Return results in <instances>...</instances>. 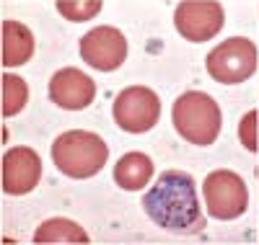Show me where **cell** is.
Returning a JSON list of instances; mask_svg holds the SVG:
<instances>
[{
  "label": "cell",
  "mask_w": 259,
  "mask_h": 245,
  "mask_svg": "<svg viewBox=\"0 0 259 245\" xmlns=\"http://www.w3.org/2000/svg\"><path fill=\"white\" fill-rule=\"evenodd\" d=\"M50 98L60 108L80 111V108L94 103V98H96V83H94V78H89L83 70L62 68L50 80Z\"/></svg>",
  "instance_id": "10"
},
{
  "label": "cell",
  "mask_w": 259,
  "mask_h": 245,
  "mask_svg": "<svg viewBox=\"0 0 259 245\" xmlns=\"http://www.w3.org/2000/svg\"><path fill=\"white\" fill-rule=\"evenodd\" d=\"M153 178V160L145 152H127L114 165V183L124 191H140Z\"/></svg>",
  "instance_id": "12"
},
{
  "label": "cell",
  "mask_w": 259,
  "mask_h": 245,
  "mask_svg": "<svg viewBox=\"0 0 259 245\" xmlns=\"http://www.w3.org/2000/svg\"><path fill=\"white\" fill-rule=\"evenodd\" d=\"M80 57L94 70L112 73L127 57V39L114 26H96L94 31L83 34L80 39Z\"/></svg>",
  "instance_id": "8"
},
{
  "label": "cell",
  "mask_w": 259,
  "mask_h": 245,
  "mask_svg": "<svg viewBox=\"0 0 259 245\" xmlns=\"http://www.w3.org/2000/svg\"><path fill=\"white\" fill-rule=\"evenodd\" d=\"M41 178V160L31 147H11L3 155V191L24 196L36 189Z\"/></svg>",
  "instance_id": "9"
},
{
  "label": "cell",
  "mask_w": 259,
  "mask_h": 245,
  "mask_svg": "<svg viewBox=\"0 0 259 245\" xmlns=\"http://www.w3.org/2000/svg\"><path fill=\"white\" fill-rule=\"evenodd\" d=\"M226 13L215 0H182L174 11V26L187 41H210L223 29Z\"/></svg>",
  "instance_id": "7"
},
{
  "label": "cell",
  "mask_w": 259,
  "mask_h": 245,
  "mask_svg": "<svg viewBox=\"0 0 259 245\" xmlns=\"http://www.w3.org/2000/svg\"><path fill=\"white\" fill-rule=\"evenodd\" d=\"M114 124L130 135H143L153 129L161 116V101L158 96L145 85H130L114 98L112 103Z\"/></svg>",
  "instance_id": "5"
},
{
  "label": "cell",
  "mask_w": 259,
  "mask_h": 245,
  "mask_svg": "<svg viewBox=\"0 0 259 245\" xmlns=\"http://www.w3.org/2000/svg\"><path fill=\"white\" fill-rule=\"evenodd\" d=\"M34 242L36 245H45V242H89V232L73 219L52 217V219H45L36 227Z\"/></svg>",
  "instance_id": "13"
},
{
  "label": "cell",
  "mask_w": 259,
  "mask_h": 245,
  "mask_svg": "<svg viewBox=\"0 0 259 245\" xmlns=\"http://www.w3.org/2000/svg\"><path fill=\"white\" fill-rule=\"evenodd\" d=\"M29 98V85L18 75H3V116H16L26 106Z\"/></svg>",
  "instance_id": "14"
},
{
  "label": "cell",
  "mask_w": 259,
  "mask_h": 245,
  "mask_svg": "<svg viewBox=\"0 0 259 245\" xmlns=\"http://www.w3.org/2000/svg\"><path fill=\"white\" fill-rule=\"evenodd\" d=\"M57 11L73 24H83L101 11V0H57Z\"/></svg>",
  "instance_id": "15"
},
{
  "label": "cell",
  "mask_w": 259,
  "mask_h": 245,
  "mask_svg": "<svg viewBox=\"0 0 259 245\" xmlns=\"http://www.w3.org/2000/svg\"><path fill=\"white\" fill-rule=\"evenodd\" d=\"M205 65L215 83L239 85L256 70V47L246 36H231L215 49H210Z\"/></svg>",
  "instance_id": "4"
},
{
  "label": "cell",
  "mask_w": 259,
  "mask_h": 245,
  "mask_svg": "<svg viewBox=\"0 0 259 245\" xmlns=\"http://www.w3.org/2000/svg\"><path fill=\"white\" fill-rule=\"evenodd\" d=\"M205 207L215 219H236L249 207V191L239 173L233 170H212L202 181Z\"/></svg>",
  "instance_id": "6"
},
{
  "label": "cell",
  "mask_w": 259,
  "mask_h": 245,
  "mask_svg": "<svg viewBox=\"0 0 259 245\" xmlns=\"http://www.w3.org/2000/svg\"><path fill=\"white\" fill-rule=\"evenodd\" d=\"M34 54V34L21 21L6 18L3 21V65L6 68H18L29 62Z\"/></svg>",
  "instance_id": "11"
},
{
  "label": "cell",
  "mask_w": 259,
  "mask_h": 245,
  "mask_svg": "<svg viewBox=\"0 0 259 245\" xmlns=\"http://www.w3.org/2000/svg\"><path fill=\"white\" fill-rule=\"evenodd\" d=\"M256 119H259L256 111H249V114L239 121V140L249 152H256V147H259L256 145Z\"/></svg>",
  "instance_id": "16"
},
{
  "label": "cell",
  "mask_w": 259,
  "mask_h": 245,
  "mask_svg": "<svg viewBox=\"0 0 259 245\" xmlns=\"http://www.w3.org/2000/svg\"><path fill=\"white\" fill-rule=\"evenodd\" d=\"M143 209L168 232H197L205 227L197 183L184 170H166L143 196Z\"/></svg>",
  "instance_id": "1"
},
{
  "label": "cell",
  "mask_w": 259,
  "mask_h": 245,
  "mask_svg": "<svg viewBox=\"0 0 259 245\" xmlns=\"http://www.w3.org/2000/svg\"><path fill=\"white\" fill-rule=\"evenodd\" d=\"M109 158L106 142L85 129H70L52 142V163L68 178H91Z\"/></svg>",
  "instance_id": "2"
},
{
  "label": "cell",
  "mask_w": 259,
  "mask_h": 245,
  "mask_svg": "<svg viewBox=\"0 0 259 245\" xmlns=\"http://www.w3.org/2000/svg\"><path fill=\"white\" fill-rule=\"evenodd\" d=\"M171 121L179 135L197 145L207 147L218 140L221 127H223V114L215 98H210L202 91H187L177 98L174 108H171Z\"/></svg>",
  "instance_id": "3"
}]
</instances>
